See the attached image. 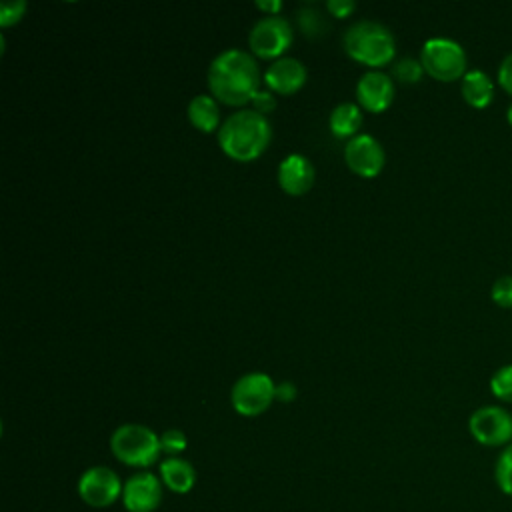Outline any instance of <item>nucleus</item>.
I'll use <instances>...</instances> for the list:
<instances>
[{"label":"nucleus","mask_w":512,"mask_h":512,"mask_svg":"<svg viewBox=\"0 0 512 512\" xmlns=\"http://www.w3.org/2000/svg\"><path fill=\"white\" fill-rule=\"evenodd\" d=\"M188 120L194 128L200 132H214L222 126L220 122V108L214 96L208 94H196L186 108Z\"/></svg>","instance_id":"17"},{"label":"nucleus","mask_w":512,"mask_h":512,"mask_svg":"<svg viewBox=\"0 0 512 512\" xmlns=\"http://www.w3.org/2000/svg\"><path fill=\"white\" fill-rule=\"evenodd\" d=\"M28 4L24 0H6L0 4V26H12L26 14Z\"/></svg>","instance_id":"25"},{"label":"nucleus","mask_w":512,"mask_h":512,"mask_svg":"<svg viewBox=\"0 0 512 512\" xmlns=\"http://www.w3.org/2000/svg\"><path fill=\"white\" fill-rule=\"evenodd\" d=\"M506 122H508L510 128H512V102H510L508 108H506Z\"/></svg>","instance_id":"31"},{"label":"nucleus","mask_w":512,"mask_h":512,"mask_svg":"<svg viewBox=\"0 0 512 512\" xmlns=\"http://www.w3.org/2000/svg\"><path fill=\"white\" fill-rule=\"evenodd\" d=\"M394 94V80L382 70H368L356 82L358 104L368 112H384L392 104Z\"/></svg>","instance_id":"12"},{"label":"nucleus","mask_w":512,"mask_h":512,"mask_svg":"<svg viewBox=\"0 0 512 512\" xmlns=\"http://www.w3.org/2000/svg\"><path fill=\"white\" fill-rule=\"evenodd\" d=\"M210 94L230 106L252 102L260 90V70L252 54L228 48L220 52L208 66Z\"/></svg>","instance_id":"1"},{"label":"nucleus","mask_w":512,"mask_h":512,"mask_svg":"<svg viewBox=\"0 0 512 512\" xmlns=\"http://www.w3.org/2000/svg\"><path fill=\"white\" fill-rule=\"evenodd\" d=\"M274 398L280 400V402H292L296 398V386L294 382H278L276 388H274Z\"/></svg>","instance_id":"29"},{"label":"nucleus","mask_w":512,"mask_h":512,"mask_svg":"<svg viewBox=\"0 0 512 512\" xmlns=\"http://www.w3.org/2000/svg\"><path fill=\"white\" fill-rule=\"evenodd\" d=\"M344 52L372 68L390 64L396 56L394 34L376 20H356L342 36Z\"/></svg>","instance_id":"3"},{"label":"nucleus","mask_w":512,"mask_h":512,"mask_svg":"<svg viewBox=\"0 0 512 512\" xmlns=\"http://www.w3.org/2000/svg\"><path fill=\"white\" fill-rule=\"evenodd\" d=\"M420 62L424 72L438 82L462 80L468 72V56L462 44L446 36L428 38L422 44Z\"/></svg>","instance_id":"5"},{"label":"nucleus","mask_w":512,"mask_h":512,"mask_svg":"<svg viewBox=\"0 0 512 512\" xmlns=\"http://www.w3.org/2000/svg\"><path fill=\"white\" fill-rule=\"evenodd\" d=\"M186 444H188L186 434L178 428H168L160 434V448H162L164 454H168V458L178 456L180 452H184Z\"/></svg>","instance_id":"24"},{"label":"nucleus","mask_w":512,"mask_h":512,"mask_svg":"<svg viewBox=\"0 0 512 512\" xmlns=\"http://www.w3.org/2000/svg\"><path fill=\"white\" fill-rule=\"evenodd\" d=\"M344 160L354 174L362 178H374L386 164V152L374 136L356 134L344 146Z\"/></svg>","instance_id":"10"},{"label":"nucleus","mask_w":512,"mask_h":512,"mask_svg":"<svg viewBox=\"0 0 512 512\" xmlns=\"http://www.w3.org/2000/svg\"><path fill=\"white\" fill-rule=\"evenodd\" d=\"M494 480L502 494L512 496V442L502 448L494 464Z\"/></svg>","instance_id":"21"},{"label":"nucleus","mask_w":512,"mask_h":512,"mask_svg":"<svg viewBox=\"0 0 512 512\" xmlns=\"http://www.w3.org/2000/svg\"><path fill=\"white\" fill-rule=\"evenodd\" d=\"M258 10L266 12V16H278L282 10V2L280 0H256L254 2Z\"/></svg>","instance_id":"30"},{"label":"nucleus","mask_w":512,"mask_h":512,"mask_svg":"<svg viewBox=\"0 0 512 512\" xmlns=\"http://www.w3.org/2000/svg\"><path fill=\"white\" fill-rule=\"evenodd\" d=\"M276 384L272 378L264 372H248L240 376L232 390H230V402L232 408L242 416H258L272 404Z\"/></svg>","instance_id":"7"},{"label":"nucleus","mask_w":512,"mask_h":512,"mask_svg":"<svg viewBox=\"0 0 512 512\" xmlns=\"http://www.w3.org/2000/svg\"><path fill=\"white\" fill-rule=\"evenodd\" d=\"M124 484L108 466H92L78 480V496L90 508H108L122 498Z\"/></svg>","instance_id":"9"},{"label":"nucleus","mask_w":512,"mask_h":512,"mask_svg":"<svg viewBox=\"0 0 512 512\" xmlns=\"http://www.w3.org/2000/svg\"><path fill=\"white\" fill-rule=\"evenodd\" d=\"M298 24L302 28V32L310 38L314 36H322L324 30L328 28V22L326 18L312 6H304L298 10Z\"/></svg>","instance_id":"22"},{"label":"nucleus","mask_w":512,"mask_h":512,"mask_svg":"<svg viewBox=\"0 0 512 512\" xmlns=\"http://www.w3.org/2000/svg\"><path fill=\"white\" fill-rule=\"evenodd\" d=\"M160 480L170 492L188 494L196 484V470L188 460L170 456L160 462Z\"/></svg>","instance_id":"16"},{"label":"nucleus","mask_w":512,"mask_h":512,"mask_svg":"<svg viewBox=\"0 0 512 512\" xmlns=\"http://www.w3.org/2000/svg\"><path fill=\"white\" fill-rule=\"evenodd\" d=\"M360 124H362V110L354 102H340L338 106L332 108L328 118L330 132L338 138H354Z\"/></svg>","instance_id":"18"},{"label":"nucleus","mask_w":512,"mask_h":512,"mask_svg":"<svg viewBox=\"0 0 512 512\" xmlns=\"http://www.w3.org/2000/svg\"><path fill=\"white\" fill-rule=\"evenodd\" d=\"M470 436L488 448H504L512 442V414L498 404L476 408L468 418Z\"/></svg>","instance_id":"6"},{"label":"nucleus","mask_w":512,"mask_h":512,"mask_svg":"<svg viewBox=\"0 0 512 512\" xmlns=\"http://www.w3.org/2000/svg\"><path fill=\"white\" fill-rule=\"evenodd\" d=\"M294 32L282 16H262L254 22L248 34L252 54L260 58H282L286 48L292 44Z\"/></svg>","instance_id":"8"},{"label":"nucleus","mask_w":512,"mask_h":512,"mask_svg":"<svg viewBox=\"0 0 512 512\" xmlns=\"http://www.w3.org/2000/svg\"><path fill=\"white\" fill-rule=\"evenodd\" d=\"M272 124L268 116L254 108H242L224 118L218 128V144L230 158L238 162L256 160L270 144Z\"/></svg>","instance_id":"2"},{"label":"nucleus","mask_w":512,"mask_h":512,"mask_svg":"<svg viewBox=\"0 0 512 512\" xmlns=\"http://www.w3.org/2000/svg\"><path fill=\"white\" fill-rule=\"evenodd\" d=\"M112 454L126 466L148 468L152 466L162 448L160 436L144 424H122L110 436Z\"/></svg>","instance_id":"4"},{"label":"nucleus","mask_w":512,"mask_h":512,"mask_svg":"<svg viewBox=\"0 0 512 512\" xmlns=\"http://www.w3.org/2000/svg\"><path fill=\"white\" fill-rule=\"evenodd\" d=\"M460 94L468 106L476 110L488 108L494 100V82L484 70L472 68L460 80Z\"/></svg>","instance_id":"15"},{"label":"nucleus","mask_w":512,"mask_h":512,"mask_svg":"<svg viewBox=\"0 0 512 512\" xmlns=\"http://www.w3.org/2000/svg\"><path fill=\"white\" fill-rule=\"evenodd\" d=\"M490 298L500 308H512V274H504L494 280L490 288Z\"/></svg>","instance_id":"23"},{"label":"nucleus","mask_w":512,"mask_h":512,"mask_svg":"<svg viewBox=\"0 0 512 512\" xmlns=\"http://www.w3.org/2000/svg\"><path fill=\"white\" fill-rule=\"evenodd\" d=\"M356 2L354 0H328L326 2V10L336 16V18H346L354 12Z\"/></svg>","instance_id":"28"},{"label":"nucleus","mask_w":512,"mask_h":512,"mask_svg":"<svg viewBox=\"0 0 512 512\" xmlns=\"http://www.w3.org/2000/svg\"><path fill=\"white\" fill-rule=\"evenodd\" d=\"M306 66L292 56L276 58L264 72L266 86L276 94H294L306 82Z\"/></svg>","instance_id":"13"},{"label":"nucleus","mask_w":512,"mask_h":512,"mask_svg":"<svg viewBox=\"0 0 512 512\" xmlns=\"http://www.w3.org/2000/svg\"><path fill=\"white\" fill-rule=\"evenodd\" d=\"M162 502V480L152 472L132 474L122 488V504L128 512H154Z\"/></svg>","instance_id":"11"},{"label":"nucleus","mask_w":512,"mask_h":512,"mask_svg":"<svg viewBox=\"0 0 512 512\" xmlns=\"http://www.w3.org/2000/svg\"><path fill=\"white\" fill-rule=\"evenodd\" d=\"M490 392L496 400L504 404H512V364L498 366L490 376Z\"/></svg>","instance_id":"20"},{"label":"nucleus","mask_w":512,"mask_h":512,"mask_svg":"<svg viewBox=\"0 0 512 512\" xmlns=\"http://www.w3.org/2000/svg\"><path fill=\"white\" fill-rule=\"evenodd\" d=\"M496 82H498V86H500L508 96H512V52H508V54L502 58V62H500V66H498V70H496Z\"/></svg>","instance_id":"26"},{"label":"nucleus","mask_w":512,"mask_h":512,"mask_svg":"<svg viewBox=\"0 0 512 512\" xmlns=\"http://www.w3.org/2000/svg\"><path fill=\"white\" fill-rule=\"evenodd\" d=\"M314 166L302 154H288L278 164V184L290 196L306 194L314 184Z\"/></svg>","instance_id":"14"},{"label":"nucleus","mask_w":512,"mask_h":512,"mask_svg":"<svg viewBox=\"0 0 512 512\" xmlns=\"http://www.w3.org/2000/svg\"><path fill=\"white\" fill-rule=\"evenodd\" d=\"M252 104H254V110L260 112V114H268L276 108V98L272 96L270 90H258L256 96L252 98Z\"/></svg>","instance_id":"27"},{"label":"nucleus","mask_w":512,"mask_h":512,"mask_svg":"<svg viewBox=\"0 0 512 512\" xmlns=\"http://www.w3.org/2000/svg\"><path fill=\"white\" fill-rule=\"evenodd\" d=\"M390 72H392V78L402 84H416L426 74L420 58H412V56H402L394 60Z\"/></svg>","instance_id":"19"}]
</instances>
